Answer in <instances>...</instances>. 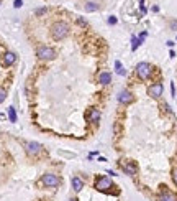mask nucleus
I'll return each instance as SVG.
<instances>
[{
    "label": "nucleus",
    "instance_id": "obj_12",
    "mask_svg": "<svg viewBox=\"0 0 177 201\" xmlns=\"http://www.w3.org/2000/svg\"><path fill=\"white\" fill-rule=\"evenodd\" d=\"M99 83L102 84V86H108V84L111 83V73L102 71V73L99 74Z\"/></svg>",
    "mask_w": 177,
    "mask_h": 201
},
{
    "label": "nucleus",
    "instance_id": "obj_8",
    "mask_svg": "<svg viewBox=\"0 0 177 201\" xmlns=\"http://www.w3.org/2000/svg\"><path fill=\"white\" fill-rule=\"evenodd\" d=\"M162 92H164V86L161 83H154V84H151L148 88V96H151L152 99H157V97H161L162 96Z\"/></svg>",
    "mask_w": 177,
    "mask_h": 201
},
{
    "label": "nucleus",
    "instance_id": "obj_3",
    "mask_svg": "<svg viewBox=\"0 0 177 201\" xmlns=\"http://www.w3.org/2000/svg\"><path fill=\"white\" fill-rule=\"evenodd\" d=\"M39 181H41V185H44L46 188H58L61 185V180H59V176L56 173H44Z\"/></svg>",
    "mask_w": 177,
    "mask_h": 201
},
{
    "label": "nucleus",
    "instance_id": "obj_4",
    "mask_svg": "<svg viewBox=\"0 0 177 201\" xmlns=\"http://www.w3.org/2000/svg\"><path fill=\"white\" fill-rule=\"evenodd\" d=\"M36 56L39 59H44V61H51V59L56 58V51H54L53 48H49V46L41 45V46L36 48Z\"/></svg>",
    "mask_w": 177,
    "mask_h": 201
},
{
    "label": "nucleus",
    "instance_id": "obj_18",
    "mask_svg": "<svg viewBox=\"0 0 177 201\" xmlns=\"http://www.w3.org/2000/svg\"><path fill=\"white\" fill-rule=\"evenodd\" d=\"M140 45H141L140 38H138V36H131V51H136Z\"/></svg>",
    "mask_w": 177,
    "mask_h": 201
},
{
    "label": "nucleus",
    "instance_id": "obj_2",
    "mask_svg": "<svg viewBox=\"0 0 177 201\" xmlns=\"http://www.w3.org/2000/svg\"><path fill=\"white\" fill-rule=\"evenodd\" d=\"M94 188L97 190V191H103V193H107L110 188H113V183H111V180L108 178V176H102V175H99L97 178H95Z\"/></svg>",
    "mask_w": 177,
    "mask_h": 201
},
{
    "label": "nucleus",
    "instance_id": "obj_1",
    "mask_svg": "<svg viewBox=\"0 0 177 201\" xmlns=\"http://www.w3.org/2000/svg\"><path fill=\"white\" fill-rule=\"evenodd\" d=\"M49 30H51V36L56 41H61V40H64L69 35V25L66 21H54Z\"/></svg>",
    "mask_w": 177,
    "mask_h": 201
},
{
    "label": "nucleus",
    "instance_id": "obj_16",
    "mask_svg": "<svg viewBox=\"0 0 177 201\" xmlns=\"http://www.w3.org/2000/svg\"><path fill=\"white\" fill-rule=\"evenodd\" d=\"M97 10H99L97 2H87L85 4V12H97Z\"/></svg>",
    "mask_w": 177,
    "mask_h": 201
},
{
    "label": "nucleus",
    "instance_id": "obj_21",
    "mask_svg": "<svg viewBox=\"0 0 177 201\" xmlns=\"http://www.w3.org/2000/svg\"><path fill=\"white\" fill-rule=\"evenodd\" d=\"M116 21H118V18H116L115 15L108 17V25H116Z\"/></svg>",
    "mask_w": 177,
    "mask_h": 201
},
{
    "label": "nucleus",
    "instance_id": "obj_14",
    "mask_svg": "<svg viewBox=\"0 0 177 201\" xmlns=\"http://www.w3.org/2000/svg\"><path fill=\"white\" fill-rule=\"evenodd\" d=\"M157 201H177V198L174 196L172 193H169V191H166V190H164V191H162V193L159 195Z\"/></svg>",
    "mask_w": 177,
    "mask_h": 201
},
{
    "label": "nucleus",
    "instance_id": "obj_27",
    "mask_svg": "<svg viewBox=\"0 0 177 201\" xmlns=\"http://www.w3.org/2000/svg\"><path fill=\"white\" fill-rule=\"evenodd\" d=\"M107 173H108V175H110V176H115V172H113V170H108Z\"/></svg>",
    "mask_w": 177,
    "mask_h": 201
},
{
    "label": "nucleus",
    "instance_id": "obj_22",
    "mask_svg": "<svg viewBox=\"0 0 177 201\" xmlns=\"http://www.w3.org/2000/svg\"><path fill=\"white\" fill-rule=\"evenodd\" d=\"M21 5H23V0H15V4H13V7H15V9H20Z\"/></svg>",
    "mask_w": 177,
    "mask_h": 201
},
{
    "label": "nucleus",
    "instance_id": "obj_25",
    "mask_svg": "<svg viewBox=\"0 0 177 201\" xmlns=\"http://www.w3.org/2000/svg\"><path fill=\"white\" fill-rule=\"evenodd\" d=\"M172 180H174V183L177 185V168H174V172H172Z\"/></svg>",
    "mask_w": 177,
    "mask_h": 201
},
{
    "label": "nucleus",
    "instance_id": "obj_6",
    "mask_svg": "<svg viewBox=\"0 0 177 201\" xmlns=\"http://www.w3.org/2000/svg\"><path fill=\"white\" fill-rule=\"evenodd\" d=\"M118 102L120 104H123V105H128V104H131L133 101H135V97H133V92L131 91H128V89H123V91H120L118 92Z\"/></svg>",
    "mask_w": 177,
    "mask_h": 201
},
{
    "label": "nucleus",
    "instance_id": "obj_7",
    "mask_svg": "<svg viewBox=\"0 0 177 201\" xmlns=\"http://www.w3.org/2000/svg\"><path fill=\"white\" fill-rule=\"evenodd\" d=\"M25 147H26V153H28L30 157H38L43 150L41 143H38V142H26Z\"/></svg>",
    "mask_w": 177,
    "mask_h": 201
},
{
    "label": "nucleus",
    "instance_id": "obj_28",
    "mask_svg": "<svg viewBox=\"0 0 177 201\" xmlns=\"http://www.w3.org/2000/svg\"><path fill=\"white\" fill-rule=\"evenodd\" d=\"M69 201H79V200H77V198H71Z\"/></svg>",
    "mask_w": 177,
    "mask_h": 201
},
{
    "label": "nucleus",
    "instance_id": "obj_19",
    "mask_svg": "<svg viewBox=\"0 0 177 201\" xmlns=\"http://www.w3.org/2000/svg\"><path fill=\"white\" fill-rule=\"evenodd\" d=\"M5 99H7V89L0 86V104H2V102H4Z\"/></svg>",
    "mask_w": 177,
    "mask_h": 201
},
{
    "label": "nucleus",
    "instance_id": "obj_15",
    "mask_svg": "<svg viewBox=\"0 0 177 201\" xmlns=\"http://www.w3.org/2000/svg\"><path fill=\"white\" fill-rule=\"evenodd\" d=\"M115 71H116V74H120V76H126V69L123 68L121 61H118V59L115 61Z\"/></svg>",
    "mask_w": 177,
    "mask_h": 201
},
{
    "label": "nucleus",
    "instance_id": "obj_23",
    "mask_svg": "<svg viewBox=\"0 0 177 201\" xmlns=\"http://www.w3.org/2000/svg\"><path fill=\"white\" fill-rule=\"evenodd\" d=\"M77 23H79L80 26H87V21L84 20V18H77Z\"/></svg>",
    "mask_w": 177,
    "mask_h": 201
},
{
    "label": "nucleus",
    "instance_id": "obj_17",
    "mask_svg": "<svg viewBox=\"0 0 177 201\" xmlns=\"http://www.w3.org/2000/svg\"><path fill=\"white\" fill-rule=\"evenodd\" d=\"M8 119L10 122H17V110H15V107H8Z\"/></svg>",
    "mask_w": 177,
    "mask_h": 201
},
{
    "label": "nucleus",
    "instance_id": "obj_9",
    "mask_svg": "<svg viewBox=\"0 0 177 201\" xmlns=\"http://www.w3.org/2000/svg\"><path fill=\"white\" fill-rule=\"evenodd\" d=\"M87 119H89V122H92V124H99L100 119H102V112H100L99 109L92 107V109L89 110V114H87Z\"/></svg>",
    "mask_w": 177,
    "mask_h": 201
},
{
    "label": "nucleus",
    "instance_id": "obj_5",
    "mask_svg": "<svg viewBox=\"0 0 177 201\" xmlns=\"http://www.w3.org/2000/svg\"><path fill=\"white\" fill-rule=\"evenodd\" d=\"M151 73H152V66H151L149 63H146V61H141V63H138V66H136V74H138V78H140L141 81L149 79Z\"/></svg>",
    "mask_w": 177,
    "mask_h": 201
},
{
    "label": "nucleus",
    "instance_id": "obj_20",
    "mask_svg": "<svg viewBox=\"0 0 177 201\" xmlns=\"http://www.w3.org/2000/svg\"><path fill=\"white\" fill-rule=\"evenodd\" d=\"M48 12V7H41V9L36 10V17H39V15H44V13Z\"/></svg>",
    "mask_w": 177,
    "mask_h": 201
},
{
    "label": "nucleus",
    "instance_id": "obj_11",
    "mask_svg": "<svg viewBox=\"0 0 177 201\" xmlns=\"http://www.w3.org/2000/svg\"><path fill=\"white\" fill-rule=\"evenodd\" d=\"M71 186H72V190H74L75 193H79L80 190L84 188V181H82V178L80 176H72V180H71Z\"/></svg>",
    "mask_w": 177,
    "mask_h": 201
},
{
    "label": "nucleus",
    "instance_id": "obj_24",
    "mask_svg": "<svg viewBox=\"0 0 177 201\" xmlns=\"http://www.w3.org/2000/svg\"><path fill=\"white\" fill-rule=\"evenodd\" d=\"M146 36H148V31H143V33H141L138 38H140V41L143 43V41H144V38H146Z\"/></svg>",
    "mask_w": 177,
    "mask_h": 201
},
{
    "label": "nucleus",
    "instance_id": "obj_26",
    "mask_svg": "<svg viewBox=\"0 0 177 201\" xmlns=\"http://www.w3.org/2000/svg\"><path fill=\"white\" fill-rule=\"evenodd\" d=\"M171 94L176 96V86H174V83H171Z\"/></svg>",
    "mask_w": 177,
    "mask_h": 201
},
{
    "label": "nucleus",
    "instance_id": "obj_13",
    "mask_svg": "<svg viewBox=\"0 0 177 201\" xmlns=\"http://www.w3.org/2000/svg\"><path fill=\"white\" fill-rule=\"evenodd\" d=\"M15 61H17V55H15L13 51H7L4 55V64L5 66H12Z\"/></svg>",
    "mask_w": 177,
    "mask_h": 201
},
{
    "label": "nucleus",
    "instance_id": "obj_10",
    "mask_svg": "<svg viewBox=\"0 0 177 201\" xmlns=\"http://www.w3.org/2000/svg\"><path fill=\"white\" fill-rule=\"evenodd\" d=\"M123 172L130 176H135L138 173V167H136L135 162H125L123 163Z\"/></svg>",
    "mask_w": 177,
    "mask_h": 201
}]
</instances>
